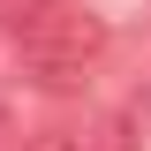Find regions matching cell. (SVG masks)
<instances>
[{
  "label": "cell",
  "instance_id": "cell-1",
  "mask_svg": "<svg viewBox=\"0 0 151 151\" xmlns=\"http://www.w3.org/2000/svg\"><path fill=\"white\" fill-rule=\"evenodd\" d=\"M15 53H23V68H30L38 83L68 91L76 76L106 53V23H98L91 8H68V0H38V8L15 15Z\"/></svg>",
  "mask_w": 151,
  "mask_h": 151
},
{
  "label": "cell",
  "instance_id": "cell-2",
  "mask_svg": "<svg viewBox=\"0 0 151 151\" xmlns=\"http://www.w3.org/2000/svg\"><path fill=\"white\" fill-rule=\"evenodd\" d=\"M15 151H83L76 136H38V144H15Z\"/></svg>",
  "mask_w": 151,
  "mask_h": 151
},
{
  "label": "cell",
  "instance_id": "cell-3",
  "mask_svg": "<svg viewBox=\"0 0 151 151\" xmlns=\"http://www.w3.org/2000/svg\"><path fill=\"white\" fill-rule=\"evenodd\" d=\"M15 144H23V129H15V113L0 106V151H15Z\"/></svg>",
  "mask_w": 151,
  "mask_h": 151
},
{
  "label": "cell",
  "instance_id": "cell-4",
  "mask_svg": "<svg viewBox=\"0 0 151 151\" xmlns=\"http://www.w3.org/2000/svg\"><path fill=\"white\" fill-rule=\"evenodd\" d=\"M23 8H38V0H0V15H8V23H15V15H23Z\"/></svg>",
  "mask_w": 151,
  "mask_h": 151
}]
</instances>
